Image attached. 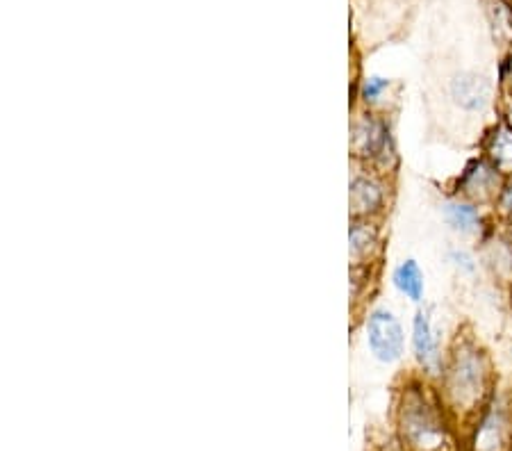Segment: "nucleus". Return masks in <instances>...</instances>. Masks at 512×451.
<instances>
[{
    "instance_id": "f257e3e1",
    "label": "nucleus",
    "mask_w": 512,
    "mask_h": 451,
    "mask_svg": "<svg viewBox=\"0 0 512 451\" xmlns=\"http://www.w3.org/2000/svg\"><path fill=\"white\" fill-rule=\"evenodd\" d=\"M440 383V397L444 404L460 413H472L483 408L494 395V365L474 333L458 331L451 338L449 354L444 360Z\"/></svg>"
},
{
    "instance_id": "f03ea898",
    "label": "nucleus",
    "mask_w": 512,
    "mask_h": 451,
    "mask_svg": "<svg viewBox=\"0 0 512 451\" xmlns=\"http://www.w3.org/2000/svg\"><path fill=\"white\" fill-rule=\"evenodd\" d=\"M399 426L406 445L415 451H444L449 447V429L444 410L428 392L424 381L408 383L399 401Z\"/></svg>"
},
{
    "instance_id": "7ed1b4c3",
    "label": "nucleus",
    "mask_w": 512,
    "mask_h": 451,
    "mask_svg": "<svg viewBox=\"0 0 512 451\" xmlns=\"http://www.w3.org/2000/svg\"><path fill=\"white\" fill-rule=\"evenodd\" d=\"M351 160L360 167L392 176L399 169V149L387 114L355 108L351 119Z\"/></svg>"
},
{
    "instance_id": "20e7f679",
    "label": "nucleus",
    "mask_w": 512,
    "mask_h": 451,
    "mask_svg": "<svg viewBox=\"0 0 512 451\" xmlns=\"http://www.w3.org/2000/svg\"><path fill=\"white\" fill-rule=\"evenodd\" d=\"M449 344L451 342L444 340V326L437 319L435 308L421 303L410 324V354L424 381L440 379Z\"/></svg>"
},
{
    "instance_id": "39448f33",
    "label": "nucleus",
    "mask_w": 512,
    "mask_h": 451,
    "mask_svg": "<svg viewBox=\"0 0 512 451\" xmlns=\"http://www.w3.org/2000/svg\"><path fill=\"white\" fill-rule=\"evenodd\" d=\"M394 196V178L353 164L349 180L351 219H385Z\"/></svg>"
},
{
    "instance_id": "423d86ee",
    "label": "nucleus",
    "mask_w": 512,
    "mask_h": 451,
    "mask_svg": "<svg viewBox=\"0 0 512 451\" xmlns=\"http://www.w3.org/2000/svg\"><path fill=\"white\" fill-rule=\"evenodd\" d=\"M365 342L378 363L396 365L406 356L408 335L392 308L374 306L365 315Z\"/></svg>"
},
{
    "instance_id": "0eeeda50",
    "label": "nucleus",
    "mask_w": 512,
    "mask_h": 451,
    "mask_svg": "<svg viewBox=\"0 0 512 451\" xmlns=\"http://www.w3.org/2000/svg\"><path fill=\"white\" fill-rule=\"evenodd\" d=\"M506 180L508 176L503 174V171L494 167L485 155L478 153L476 158H472L465 164V169L460 171L456 180H453L451 194L465 196V199L492 210V205L499 199Z\"/></svg>"
},
{
    "instance_id": "6e6552de",
    "label": "nucleus",
    "mask_w": 512,
    "mask_h": 451,
    "mask_svg": "<svg viewBox=\"0 0 512 451\" xmlns=\"http://www.w3.org/2000/svg\"><path fill=\"white\" fill-rule=\"evenodd\" d=\"M440 215L449 231L462 237V240L481 242L494 228V217L490 208H483V205L458 194H449L440 203Z\"/></svg>"
},
{
    "instance_id": "1a4fd4ad",
    "label": "nucleus",
    "mask_w": 512,
    "mask_h": 451,
    "mask_svg": "<svg viewBox=\"0 0 512 451\" xmlns=\"http://www.w3.org/2000/svg\"><path fill=\"white\" fill-rule=\"evenodd\" d=\"M483 417L476 426V451H503L512 440V410L503 397L492 395L483 406Z\"/></svg>"
},
{
    "instance_id": "9d476101",
    "label": "nucleus",
    "mask_w": 512,
    "mask_h": 451,
    "mask_svg": "<svg viewBox=\"0 0 512 451\" xmlns=\"http://www.w3.org/2000/svg\"><path fill=\"white\" fill-rule=\"evenodd\" d=\"M385 251L383 219H351L349 258L351 267H378Z\"/></svg>"
},
{
    "instance_id": "9b49d317",
    "label": "nucleus",
    "mask_w": 512,
    "mask_h": 451,
    "mask_svg": "<svg viewBox=\"0 0 512 451\" xmlns=\"http://www.w3.org/2000/svg\"><path fill=\"white\" fill-rule=\"evenodd\" d=\"M449 96L462 112L478 114L494 103V85L483 73L460 71L449 82Z\"/></svg>"
},
{
    "instance_id": "f8f14e48",
    "label": "nucleus",
    "mask_w": 512,
    "mask_h": 451,
    "mask_svg": "<svg viewBox=\"0 0 512 451\" xmlns=\"http://www.w3.org/2000/svg\"><path fill=\"white\" fill-rule=\"evenodd\" d=\"M481 155H485L494 167L512 178V123L503 114L485 130Z\"/></svg>"
},
{
    "instance_id": "ddd939ff",
    "label": "nucleus",
    "mask_w": 512,
    "mask_h": 451,
    "mask_svg": "<svg viewBox=\"0 0 512 451\" xmlns=\"http://www.w3.org/2000/svg\"><path fill=\"white\" fill-rule=\"evenodd\" d=\"M481 262L490 269L497 281L508 283L512 287V240L506 233L492 228L490 235L483 237Z\"/></svg>"
},
{
    "instance_id": "4468645a",
    "label": "nucleus",
    "mask_w": 512,
    "mask_h": 451,
    "mask_svg": "<svg viewBox=\"0 0 512 451\" xmlns=\"http://www.w3.org/2000/svg\"><path fill=\"white\" fill-rule=\"evenodd\" d=\"M392 287L401 294L403 299L421 306L426 299V274L415 258H403L399 265L392 269Z\"/></svg>"
},
{
    "instance_id": "2eb2a0df",
    "label": "nucleus",
    "mask_w": 512,
    "mask_h": 451,
    "mask_svg": "<svg viewBox=\"0 0 512 451\" xmlns=\"http://www.w3.org/2000/svg\"><path fill=\"white\" fill-rule=\"evenodd\" d=\"M392 87H394V80L378 76V73H369V76L360 80L358 98H355L358 105H355V108L387 114V101H390Z\"/></svg>"
},
{
    "instance_id": "dca6fc26",
    "label": "nucleus",
    "mask_w": 512,
    "mask_h": 451,
    "mask_svg": "<svg viewBox=\"0 0 512 451\" xmlns=\"http://www.w3.org/2000/svg\"><path fill=\"white\" fill-rule=\"evenodd\" d=\"M487 16H490L494 41L499 46L512 44V7L506 0H490V7H487Z\"/></svg>"
},
{
    "instance_id": "f3484780",
    "label": "nucleus",
    "mask_w": 512,
    "mask_h": 451,
    "mask_svg": "<svg viewBox=\"0 0 512 451\" xmlns=\"http://www.w3.org/2000/svg\"><path fill=\"white\" fill-rule=\"evenodd\" d=\"M447 262L453 272L465 278H474L483 265L481 256H476L472 249H467V246H451L447 251Z\"/></svg>"
},
{
    "instance_id": "a211bd4d",
    "label": "nucleus",
    "mask_w": 512,
    "mask_h": 451,
    "mask_svg": "<svg viewBox=\"0 0 512 451\" xmlns=\"http://www.w3.org/2000/svg\"><path fill=\"white\" fill-rule=\"evenodd\" d=\"M492 217H494V221H499V224L512 219V178L506 180V185H503L499 199L494 201Z\"/></svg>"
},
{
    "instance_id": "6ab92c4d",
    "label": "nucleus",
    "mask_w": 512,
    "mask_h": 451,
    "mask_svg": "<svg viewBox=\"0 0 512 451\" xmlns=\"http://www.w3.org/2000/svg\"><path fill=\"white\" fill-rule=\"evenodd\" d=\"M501 231L506 233V235L510 237V240H512V219H510V221H503V224H501Z\"/></svg>"
},
{
    "instance_id": "aec40b11",
    "label": "nucleus",
    "mask_w": 512,
    "mask_h": 451,
    "mask_svg": "<svg viewBox=\"0 0 512 451\" xmlns=\"http://www.w3.org/2000/svg\"><path fill=\"white\" fill-rule=\"evenodd\" d=\"M510 101H512V76H510Z\"/></svg>"
},
{
    "instance_id": "412c9836",
    "label": "nucleus",
    "mask_w": 512,
    "mask_h": 451,
    "mask_svg": "<svg viewBox=\"0 0 512 451\" xmlns=\"http://www.w3.org/2000/svg\"><path fill=\"white\" fill-rule=\"evenodd\" d=\"M510 299H512V292H510Z\"/></svg>"
}]
</instances>
